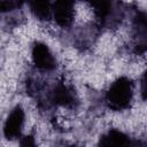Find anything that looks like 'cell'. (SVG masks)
Wrapping results in <instances>:
<instances>
[{
    "mask_svg": "<svg viewBox=\"0 0 147 147\" xmlns=\"http://www.w3.org/2000/svg\"><path fill=\"white\" fill-rule=\"evenodd\" d=\"M133 144L134 142L127 134L116 129H111L100 137L98 147H132Z\"/></svg>",
    "mask_w": 147,
    "mask_h": 147,
    "instance_id": "8992f818",
    "label": "cell"
},
{
    "mask_svg": "<svg viewBox=\"0 0 147 147\" xmlns=\"http://www.w3.org/2000/svg\"><path fill=\"white\" fill-rule=\"evenodd\" d=\"M29 8L33 16L40 21H48L53 17V6L48 1H31Z\"/></svg>",
    "mask_w": 147,
    "mask_h": 147,
    "instance_id": "ba28073f",
    "label": "cell"
},
{
    "mask_svg": "<svg viewBox=\"0 0 147 147\" xmlns=\"http://www.w3.org/2000/svg\"><path fill=\"white\" fill-rule=\"evenodd\" d=\"M144 147H146V146H144Z\"/></svg>",
    "mask_w": 147,
    "mask_h": 147,
    "instance_id": "5bb4252c",
    "label": "cell"
},
{
    "mask_svg": "<svg viewBox=\"0 0 147 147\" xmlns=\"http://www.w3.org/2000/svg\"><path fill=\"white\" fill-rule=\"evenodd\" d=\"M141 98L144 100H147V70L144 72L141 77V88H140Z\"/></svg>",
    "mask_w": 147,
    "mask_h": 147,
    "instance_id": "7c38bea8",
    "label": "cell"
},
{
    "mask_svg": "<svg viewBox=\"0 0 147 147\" xmlns=\"http://www.w3.org/2000/svg\"><path fill=\"white\" fill-rule=\"evenodd\" d=\"M133 33H134V52L141 54L147 51V13L137 11L133 18Z\"/></svg>",
    "mask_w": 147,
    "mask_h": 147,
    "instance_id": "277c9868",
    "label": "cell"
},
{
    "mask_svg": "<svg viewBox=\"0 0 147 147\" xmlns=\"http://www.w3.org/2000/svg\"><path fill=\"white\" fill-rule=\"evenodd\" d=\"M51 100L54 105H59L63 107H74V105L76 103L75 93L72 92L71 88H69L62 83L57 84L53 88L51 94Z\"/></svg>",
    "mask_w": 147,
    "mask_h": 147,
    "instance_id": "52a82bcc",
    "label": "cell"
},
{
    "mask_svg": "<svg viewBox=\"0 0 147 147\" xmlns=\"http://www.w3.org/2000/svg\"><path fill=\"white\" fill-rule=\"evenodd\" d=\"M133 96V84L127 77L117 78L106 93V102L108 107L115 111L129 108Z\"/></svg>",
    "mask_w": 147,
    "mask_h": 147,
    "instance_id": "6da1fadb",
    "label": "cell"
},
{
    "mask_svg": "<svg viewBox=\"0 0 147 147\" xmlns=\"http://www.w3.org/2000/svg\"><path fill=\"white\" fill-rule=\"evenodd\" d=\"M91 6L93 7V10L96 15V17L102 22L106 23L111 15L113 11V3L109 1H98V2H91Z\"/></svg>",
    "mask_w": 147,
    "mask_h": 147,
    "instance_id": "9c48e42d",
    "label": "cell"
},
{
    "mask_svg": "<svg viewBox=\"0 0 147 147\" xmlns=\"http://www.w3.org/2000/svg\"><path fill=\"white\" fill-rule=\"evenodd\" d=\"M70 147H77V146H70Z\"/></svg>",
    "mask_w": 147,
    "mask_h": 147,
    "instance_id": "4fadbf2b",
    "label": "cell"
},
{
    "mask_svg": "<svg viewBox=\"0 0 147 147\" xmlns=\"http://www.w3.org/2000/svg\"><path fill=\"white\" fill-rule=\"evenodd\" d=\"M24 110L20 105L15 106L11 109L3 125V136L6 137V139L13 140L21 136L24 125Z\"/></svg>",
    "mask_w": 147,
    "mask_h": 147,
    "instance_id": "7a4b0ae2",
    "label": "cell"
},
{
    "mask_svg": "<svg viewBox=\"0 0 147 147\" xmlns=\"http://www.w3.org/2000/svg\"><path fill=\"white\" fill-rule=\"evenodd\" d=\"M53 6V18L55 22L62 26V28H68L71 25L74 21V15H75V3L72 1H55L52 3Z\"/></svg>",
    "mask_w": 147,
    "mask_h": 147,
    "instance_id": "5b68a950",
    "label": "cell"
},
{
    "mask_svg": "<svg viewBox=\"0 0 147 147\" xmlns=\"http://www.w3.org/2000/svg\"><path fill=\"white\" fill-rule=\"evenodd\" d=\"M18 6H21V3L20 2H15V1H1V3H0V7H1V11L2 13L13 10V9L17 8Z\"/></svg>",
    "mask_w": 147,
    "mask_h": 147,
    "instance_id": "8fae6325",
    "label": "cell"
},
{
    "mask_svg": "<svg viewBox=\"0 0 147 147\" xmlns=\"http://www.w3.org/2000/svg\"><path fill=\"white\" fill-rule=\"evenodd\" d=\"M32 61L34 67L42 71H51L56 67V60L47 45L39 41L32 46Z\"/></svg>",
    "mask_w": 147,
    "mask_h": 147,
    "instance_id": "3957f363",
    "label": "cell"
},
{
    "mask_svg": "<svg viewBox=\"0 0 147 147\" xmlns=\"http://www.w3.org/2000/svg\"><path fill=\"white\" fill-rule=\"evenodd\" d=\"M20 147H37L33 136H24L20 141Z\"/></svg>",
    "mask_w": 147,
    "mask_h": 147,
    "instance_id": "30bf717a",
    "label": "cell"
}]
</instances>
